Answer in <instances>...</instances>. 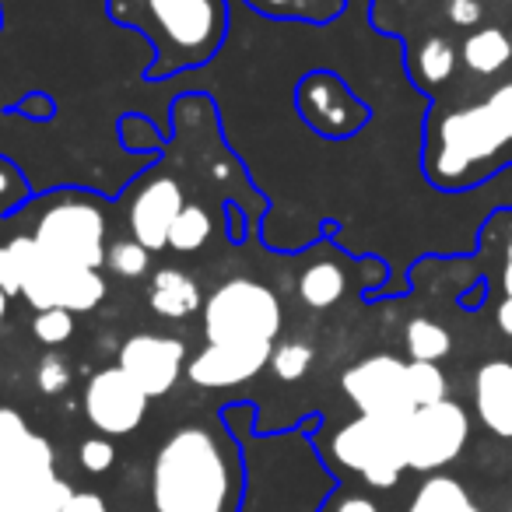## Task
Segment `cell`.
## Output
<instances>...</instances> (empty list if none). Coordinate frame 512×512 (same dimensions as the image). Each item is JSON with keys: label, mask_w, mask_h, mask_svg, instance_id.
<instances>
[{"label": "cell", "mask_w": 512, "mask_h": 512, "mask_svg": "<svg viewBox=\"0 0 512 512\" xmlns=\"http://www.w3.org/2000/svg\"><path fill=\"white\" fill-rule=\"evenodd\" d=\"M151 498L158 512H221L228 502V463L204 428H183L155 456Z\"/></svg>", "instance_id": "6da1fadb"}, {"label": "cell", "mask_w": 512, "mask_h": 512, "mask_svg": "<svg viewBox=\"0 0 512 512\" xmlns=\"http://www.w3.org/2000/svg\"><path fill=\"white\" fill-rule=\"evenodd\" d=\"M281 330V302L260 281L235 278L214 288L204 302L207 344H256L271 341Z\"/></svg>", "instance_id": "7a4b0ae2"}, {"label": "cell", "mask_w": 512, "mask_h": 512, "mask_svg": "<svg viewBox=\"0 0 512 512\" xmlns=\"http://www.w3.org/2000/svg\"><path fill=\"white\" fill-rule=\"evenodd\" d=\"M71 484L53 470V446L29 432L0 453V512H60Z\"/></svg>", "instance_id": "3957f363"}, {"label": "cell", "mask_w": 512, "mask_h": 512, "mask_svg": "<svg viewBox=\"0 0 512 512\" xmlns=\"http://www.w3.org/2000/svg\"><path fill=\"white\" fill-rule=\"evenodd\" d=\"M334 460L362 474L372 488H393L407 470L404 421L358 414L334 435Z\"/></svg>", "instance_id": "277c9868"}, {"label": "cell", "mask_w": 512, "mask_h": 512, "mask_svg": "<svg viewBox=\"0 0 512 512\" xmlns=\"http://www.w3.org/2000/svg\"><path fill=\"white\" fill-rule=\"evenodd\" d=\"M36 246L60 264H78L99 271L106 264V218L88 200H64L43 211L36 225Z\"/></svg>", "instance_id": "5b68a950"}, {"label": "cell", "mask_w": 512, "mask_h": 512, "mask_svg": "<svg viewBox=\"0 0 512 512\" xmlns=\"http://www.w3.org/2000/svg\"><path fill=\"white\" fill-rule=\"evenodd\" d=\"M509 141L505 130L498 127L495 113L488 109V102L481 106H467L449 113L439 123V151H435V176L456 183L467 176L474 165H481L484 158L498 155V148Z\"/></svg>", "instance_id": "8992f818"}, {"label": "cell", "mask_w": 512, "mask_h": 512, "mask_svg": "<svg viewBox=\"0 0 512 512\" xmlns=\"http://www.w3.org/2000/svg\"><path fill=\"white\" fill-rule=\"evenodd\" d=\"M470 439V418L456 400H439V404L418 407L404 421V460L407 470H439L453 463L463 453Z\"/></svg>", "instance_id": "52a82bcc"}, {"label": "cell", "mask_w": 512, "mask_h": 512, "mask_svg": "<svg viewBox=\"0 0 512 512\" xmlns=\"http://www.w3.org/2000/svg\"><path fill=\"white\" fill-rule=\"evenodd\" d=\"M348 400L369 418L386 421H407L418 407L411 400V386H407V362L393 355H372L351 365L341 379Z\"/></svg>", "instance_id": "ba28073f"}, {"label": "cell", "mask_w": 512, "mask_h": 512, "mask_svg": "<svg viewBox=\"0 0 512 512\" xmlns=\"http://www.w3.org/2000/svg\"><path fill=\"white\" fill-rule=\"evenodd\" d=\"M22 295L32 302V309H67V313H88L106 299V281L92 267L60 264L50 256H39L25 281Z\"/></svg>", "instance_id": "9c48e42d"}, {"label": "cell", "mask_w": 512, "mask_h": 512, "mask_svg": "<svg viewBox=\"0 0 512 512\" xmlns=\"http://www.w3.org/2000/svg\"><path fill=\"white\" fill-rule=\"evenodd\" d=\"M148 393L116 365L92 376L85 390V414L99 432L106 435H127L148 414Z\"/></svg>", "instance_id": "30bf717a"}, {"label": "cell", "mask_w": 512, "mask_h": 512, "mask_svg": "<svg viewBox=\"0 0 512 512\" xmlns=\"http://www.w3.org/2000/svg\"><path fill=\"white\" fill-rule=\"evenodd\" d=\"M183 341L165 334H134L120 348V369L141 386L148 397H162L176 386L179 372L186 369Z\"/></svg>", "instance_id": "8fae6325"}, {"label": "cell", "mask_w": 512, "mask_h": 512, "mask_svg": "<svg viewBox=\"0 0 512 512\" xmlns=\"http://www.w3.org/2000/svg\"><path fill=\"white\" fill-rule=\"evenodd\" d=\"M271 341H256V344H207L190 365H186V376L193 386H207V390H228V386H239L246 379H253L256 372L271 362Z\"/></svg>", "instance_id": "7c38bea8"}, {"label": "cell", "mask_w": 512, "mask_h": 512, "mask_svg": "<svg viewBox=\"0 0 512 512\" xmlns=\"http://www.w3.org/2000/svg\"><path fill=\"white\" fill-rule=\"evenodd\" d=\"M183 190L172 176H158L137 190L134 204H130V232L148 253L169 246V232L176 225L179 211H183Z\"/></svg>", "instance_id": "4fadbf2b"}, {"label": "cell", "mask_w": 512, "mask_h": 512, "mask_svg": "<svg viewBox=\"0 0 512 512\" xmlns=\"http://www.w3.org/2000/svg\"><path fill=\"white\" fill-rule=\"evenodd\" d=\"M158 29L165 32L172 46L179 50H200L211 43L218 8L214 0H148Z\"/></svg>", "instance_id": "5bb4252c"}, {"label": "cell", "mask_w": 512, "mask_h": 512, "mask_svg": "<svg viewBox=\"0 0 512 512\" xmlns=\"http://www.w3.org/2000/svg\"><path fill=\"white\" fill-rule=\"evenodd\" d=\"M474 404L477 418L488 432L512 439V365L484 362L474 376Z\"/></svg>", "instance_id": "9a60e30c"}, {"label": "cell", "mask_w": 512, "mask_h": 512, "mask_svg": "<svg viewBox=\"0 0 512 512\" xmlns=\"http://www.w3.org/2000/svg\"><path fill=\"white\" fill-rule=\"evenodd\" d=\"M151 309L162 320H186L200 309V288L179 267H162V271L151 278Z\"/></svg>", "instance_id": "2e32d148"}, {"label": "cell", "mask_w": 512, "mask_h": 512, "mask_svg": "<svg viewBox=\"0 0 512 512\" xmlns=\"http://www.w3.org/2000/svg\"><path fill=\"white\" fill-rule=\"evenodd\" d=\"M407 512H481V509H477L474 498L467 495V488L456 477L435 474L418 488V495L411 498V509Z\"/></svg>", "instance_id": "e0dca14e"}, {"label": "cell", "mask_w": 512, "mask_h": 512, "mask_svg": "<svg viewBox=\"0 0 512 512\" xmlns=\"http://www.w3.org/2000/svg\"><path fill=\"white\" fill-rule=\"evenodd\" d=\"M512 57V39L502 29H481L463 43V64L474 74H498Z\"/></svg>", "instance_id": "ac0fdd59"}, {"label": "cell", "mask_w": 512, "mask_h": 512, "mask_svg": "<svg viewBox=\"0 0 512 512\" xmlns=\"http://www.w3.org/2000/svg\"><path fill=\"white\" fill-rule=\"evenodd\" d=\"M43 249L36 246V239H11L8 246H0V288L8 295H22L25 281H29L32 267L39 264Z\"/></svg>", "instance_id": "d6986e66"}, {"label": "cell", "mask_w": 512, "mask_h": 512, "mask_svg": "<svg viewBox=\"0 0 512 512\" xmlns=\"http://www.w3.org/2000/svg\"><path fill=\"white\" fill-rule=\"evenodd\" d=\"M344 271L337 264H330V260H320V264L306 267L299 278V295L306 306L313 309H330L337 299L344 295Z\"/></svg>", "instance_id": "ffe728a7"}, {"label": "cell", "mask_w": 512, "mask_h": 512, "mask_svg": "<svg viewBox=\"0 0 512 512\" xmlns=\"http://www.w3.org/2000/svg\"><path fill=\"white\" fill-rule=\"evenodd\" d=\"M404 344H407L411 362H442V358L453 351V337H449V330L439 327L435 320H425V316H418V320L407 323Z\"/></svg>", "instance_id": "44dd1931"}, {"label": "cell", "mask_w": 512, "mask_h": 512, "mask_svg": "<svg viewBox=\"0 0 512 512\" xmlns=\"http://www.w3.org/2000/svg\"><path fill=\"white\" fill-rule=\"evenodd\" d=\"M211 232H214L211 214L197 204H186L183 211H179L172 232H169V246L179 249V253H197V249L211 239Z\"/></svg>", "instance_id": "7402d4cb"}, {"label": "cell", "mask_w": 512, "mask_h": 512, "mask_svg": "<svg viewBox=\"0 0 512 512\" xmlns=\"http://www.w3.org/2000/svg\"><path fill=\"white\" fill-rule=\"evenodd\" d=\"M407 386H411L414 407H428L446 400V376H442L439 362H407Z\"/></svg>", "instance_id": "603a6c76"}, {"label": "cell", "mask_w": 512, "mask_h": 512, "mask_svg": "<svg viewBox=\"0 0 512 512\" xmlns=\"http://www.w3.org/2000/svg\"><path fill=\"white\" fill-rule=\"evenodd\" d=\"M456 71V50L446 43V39L432 36L421 43L418 50V74L425 85H442V81H449Z\"/></svg>", "instance_id": "cb8c5ba5"}, {"label": "cell", "mask_w": 512, "mask_h": 512, "mask_svg": "<svg viewBox=\"0 0 512 512\" xmlns=\"http://www.w3.org/2000/svg\"><path fill=\"white\" fill-rule=\"evenodd\" d=\"M309 109H313L320 120H330L334 127H348L355 123V109L341 95V88H330L327 81H313L309 85Z\"/></svg>", "instance_id": "d4e9b609"}, {"label": "cell", "mask_w": 512, "mask_h": 512, "mask_svg": "<svg viewBox=\"0 0 512 512\" xmlns=\"http://www.w3.org/2000/svg\"><path fill=\"white\" fill-rule=\"evenodd\" d=\"M271 372L278 379H285V383H295V379H302L309 372V365H313V348H309L306 341H281L278 348L271 351Z\"/></svg>", "instance_id": "484cf974"}, {"label": "cell", "mask_w": 512, "mask_h": 512, "mask_svg": "<svg viewBox=\"0 0 512 512\" xmlns=\"http://www.w3.org/2000/svg\"><path fill=\"white\" fill-rule=\"evenodd\" d=\"M106 264L113 267L120 278H141L151 264V253L137 239H127V242H116V246L109 249Z\"/></svg>", "instance_id": "4316f807"}, {"label": "cell", "mask_w": 512, "mask_h": 512, "mask_svg": "<svg viewBox=\"0 0 512 512\" xmlns=\"http://www.w3.org/2000/svg\"><path fill=\"white\" fill-rule=\"evenodd\" d=\"M32 334H36V341H43L46 348H60V344L71 341V334H74V313H67V309H43V313L36 316V323H32Z\"/></svg>", "instance_id": "83f0119b"}, {"label": "cell", "mask_w": 512, "mask_h": 512, "mask_svg": "<svg viewBox=\"0 0 512 512\" xmlns=\"http://www.w3.org/2000/svg\"><path fill=\"white\" fill-rule=\"evenodd\" d=\"M71 362L67 358H60V355H46L43 362H39V369H36V383H39V390L46 393V397H57V393H64L67 386H71Z\"/></svg>", "instance_id": "f1b7e54d"}, {"label": "cell", "mask_w": 512, "mask_h": 512, "mask_svg": "<svg viewBox=\"0 0 512 512\" xmlns=\"http://www.w3.org/2000/svg\"><path fill=\"white\" fill-rule=\"evenodd\" d=\"M116 460V449L109 439H85L81 442V467L88 470V474H106L109 467H113Z\"/></svg>", "instance_id": "f546056e"}, {"label": "cell", "mask_w": 512, "mask_h": 512, "mask_svg": "<svg viewBox=\"0 0 512 512\" xmlns=\"http://www.w3.org/2000/svg\"><path fill=\"white\" fill-rule=\"evenodd\" d=\"M32 428L25 425V418L18 411H11V407L0 404V453H8L11 446H15L22 435H29Z\"/></svg>", "instance_id": "4dcf8cb0"}, {"label": "cell", "mask_w": 512, "mask_h": 512, "mask_svg": "<svg viewBox=\"0 0 512 512\" xmlns=\"http://www.w3.org/2000/svg\"><path fill=\"white\" fill-rule=\"evenodd\" d=\"M484 102H488V109L495 113V120H498V127L505 130V137L512 141V81H505L502 88H495Z\"/></svg>", "instance_id": "1f68e13d"}, {"label": "cell", "mask_w": 512, "mask_h": 512, "mask_svg": "<svg viewBox=\"0 0 512 512\" xmlns=\"http://www.w3.org/2000/svg\"><path fill=\"white\" fill-rule=\"evenodd\" d=\"M446 15H449V22L460 25V29H474V25L481 22V4H477V0H449Z\"/></svg>", "instance_id": "d6a6232c"}, {"label": "cell", "mask_w": 512, "mask_h": 512, "mask_svg": "<svg viewBox=\"0 0 512 512\" xmlns=\"http://www.w3.org/2000/svg\"><path fill=\"white\" fill-rule=\"evenodd\" d=\"M60 512H109V509L102 502V495H95V491H74Z\"/></svg>", "instance_id": "836d02e7"}, {"label": "cell", "mask_w": 512, "mask_h": 512, "mask_svg": "<svg viewBox=\"0 0 512 512\" xmlns=\"http://www.w3.org/2000/svg\"><path fill=\"white\" fill-rule=\"evenodd\" d=\"M337 512H379V509H376V502H372V498L351 495V498H344V502L337 505Z\"/></svg>", "instance_id": "e575fe53"}, {"label": "cell", "mask_w": 512, "mask_h": 512, "mask_svg": "<svg viewBox=\"0 0 512 512\" xmlns=\"http://www.w3.org/2000/svg\"><path fill=\"white\" fill-rule=\"evenodd\" d=\"M498 327H502L505 330V334H509L512 337V295H505V299H502V306H498Z\"/></svg>", "instance_id": "d590c367"}, {"label": "cell", "mask_w": 512, "mask_h": 512, "mask_svg": "<svg viewBox=\"0 0 512 512\" xmlns=\"http://www.w3.org/2000/svg\"><path fill=\"white\" fill-rule=\"evenodd\" d=\"M502 288H505V295H512V239H509V246H505V264H502Z\"/></svg>", "instance_id": "8d00e7d4"}, {"label": "cell", "mask_w": 512, "mask_h": 512, "mask_svg": "<svg viewBox=\"0 0 512 512\" xmlns=\"http://www.w3.org/2000/svg\"><path fill=\"white\" fill-rule=\"evenodd\" d=\"M8 299H11V295L0 288V323H4V316H8Z\"/></svg>", "instance_id": "74e56055"}, {"label": "cell", "mask_w": 512, "mask_h": 512, "mask_svg": "<svg viewBox=\"0 0 512 512\" xmlns=\"http://www.w3.org/2000/svg\"><path fill=\"white\" fill-rule=\"evenodd\" d=\"M264 8H285V4H292V0H260Z\"/></svg>", "instance_id": "f35d334b"}, {"label": "cell", "mask_w": 512, "mask_h": 512, "mask_svg": "<svg viewBox=\"0 0 512 512\" xmlns=\"http://www.w3.org/2000/svg\"><path fill=\"white\" fill-rule=\"evenodd\" d=\"M8 190V176H4V172H0V193Z\"/></svg>", "instance_id": "ab89813d"}, {"label": "cell", "mask_w": 512, "mask_h": 512, "mask_svg": "<svg viewBox=\"0 0 512 512\" xmlns=\"http://www.w3.org/2000/svg\"><path fill=\"white\" fill-rule=\"evenodd\" d=\"M509 39H512V32H509Z\"/></svg>", "instance_id": "60d3db41"}]
</instances>
